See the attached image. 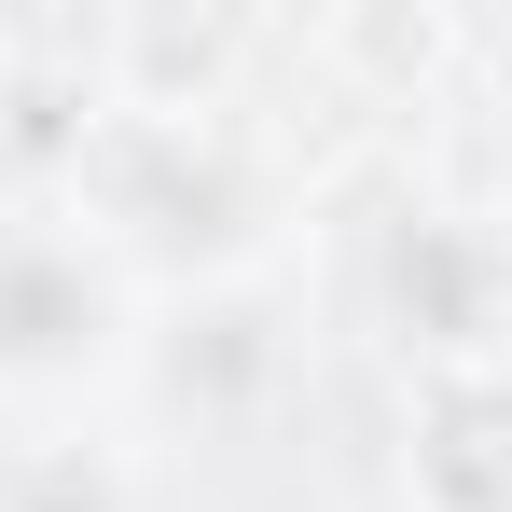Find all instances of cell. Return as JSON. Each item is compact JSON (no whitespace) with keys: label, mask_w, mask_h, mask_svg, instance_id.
I'll return each mask as SVG.
<instances>
[{"label":"cell","mask_w":512,"mask_h":512,"mask_svg":"<svg viewBox=\"0 0 512 512\" xmlns=\"http://www.w3.org/2000/svg\"><path fill=\"white\" fill-rule=\"evenodd\" d=\"M42 194H56L97 250L153 291V305L277 277L291 222H305V167L263 139L250 111L180 125V111H111L97 84H84V111H70V139H56V180H42Z\"/></svg>","instance_id":"obj_1"},{"label":"cell","mask_w":512,"mask_h":512,"mask_svg":"<svg viewBox=\"0 0 512 512\" xmlns=\"http://www.w3.org/2000/svg\"><path fill=\"white\" fill-rule=\"evenodd\" d=\"M153 291L97 250L56 194L0 208V416L14 429H97L139 374Z\"/></svg>","instance_id":"obj_2"},{"label":"cell","mask_w":512,"mask_h":512,"mask_svg":"<svg viewBox=\"0 0 512 512\" xmlns=\"http://www.w3.org/2000/svg\"><path fill=\"white\" fill-rule=\"evenodd\" d=\"M360 319L402 374L512 360V222L471 194H402L360 250Z\"/></svg>","instance_id":"obj_3"},{"label":"cell","mask_w":512,"mask_h":512,"mask_svg":"<svg viewBox=\"0 0 512 512\" xmlns=\"http://www.w3.org/2000/svg\"><path fill=\"white\" fill-rule=\"evenodd\" d=\"M125 402H153L180 443H250V429H277V402H291V319H277V277L153 305Z\"/></svg>","instance_id":"obj_4"},{"label":"cell","mask_w":512,"mask_h":512,"mask_svg":"<svg viewBox=\"0 0 512 512\" xmlns=\"http://www.w3.org/2000/svg\"><path fill=\"white\" fill-rule=\"evenodd\" d=\"M402 512H512V360L402 374Z\"/></svg>","instance_id":"obj_5"},{"label":"cell","mask_w":512,"mask_h":512,"mask_svg":"<svg viewBox=\"0 0 512 512\" xmlns=\"http://www.w3.org/2000/svg\"><path fill=\"white\" fill-rule=\"evenodd\" d=\"M250 56H263V28H236V14H111L84 42V84L111 111L208 125V111H250Z\"/></svg>","instance_id":"obj_6"},{"label":"cell","mask_w":512,"mask_h":512,"mask_svg":"<svg viewBox=\"0 0 512 512\" xmlns=\"http://www.w3.org/2000/svg\"><path fill=\"white\" fill-rule=\"evenodd\" d=\"M305 42L333 56L346 84H374L388 111H416V97H443L457 70H471V28H457L443 0H360V14H319Z\"/></svg>","instance_id":"obj_7"},{"label":"cell","mask_w":512,"mask_h":512,"mask_svg":"<svg viewBox=\"0 0 512 512\" xmlns=\"http://www.w3.org/2000/svg\"><path fill=\"white\" fill-rule=\"evenodd\" d=\"M0 512H153V471H139L125 429H14Z\"/></svg>","instance_id":"obj_8"},{"label":"cell","mask_w":512,"mask_h":512,"mask_svg":"<svg viewBox=\"0 0 512 512\" xmlns=\"http://www.w3.org/2000/svg\"><path fill=\"white\" fill-rule=\"evenodd\" d=\"M14 97H28V28L0 14V111H14Z\"/></svg>","instance_id":"obj_9"}]
</instances>
